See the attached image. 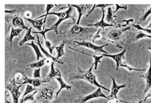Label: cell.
I'll use <instances>...</instances> for the list:
<instances>
[{"label":"cell","mask_w":151,"mask_h":103,"mask_svg":"<svg viewBox=\"0 0 151 103\" xmlns=\"http://www.w3.org/2000/svg\"><path fill=\"white\" fill-rule=\"evenodd\" d=\"M68 6H69V9H68L67 11H63V12H60V13L59 12H58V13H57V12H49V13L45 14L42 15V16H40L38 19H38L39 18H43V17H47L48 15H55V16H58V20L57 21V23H55L54 25L52 26V28L54 29V30L55 31V34H58V26L60 25V24L61 23L63 20H65V19H71L73 21V23H75V18H73V16H72L71 14H70V13H71L73 11L71 5L68 4Z\"/></svg>","instance_id":"6da1fadb"},{"label":"cell","mask_w":151,"mask_h":103,"mask_svg":"<svg viewBox=\"0 0 151 103\" xmlns=\"http://www.w3.org/2000/svg\"><path fill=\"white\" fill-rule=\"evenodd\" d=\"M93 66L91 68H89V69L86 72L83 74H81V75H78V76H75V77H73V78L75 79H82V80H85L87 81V82H89L90 84H93L94 86H96V87H97L98 88H101V89L103 88V89L107 90V91L109 92L110 90H109V88H105L103 86H101L99 84L98 82H97V81L96 80V75L93 74V73H92V68H93Z\"/></svg>","instance_id":"7a4b0ae2"},{"label":"cell","mask_w":151,"mask_h":103,"mask_svg":"<svg viewBox=\"0 0 151 103\" xmlns=\"http://www.w3.org/2000/svg\"><path fill=\"white\" fill-rule=\"evenodd\" d=\"M126 50L124 49V50L122 51V52L118 54L115 55H109V54H104V56H106V57H109L113 58L114 60L116 61V71L118 70V68L120 66H122V67L126 68V69H128L129 71H145V69H136V68H134L130 67V66H128L126 64L123 63L122 61L124 59V54H125Z\"/></svg>","instance_id":"3957f363"},{"label":"cell","mask_w":151,"mask_h":103,"mask_svg":"<svg viewBox=\"0 0 151 103\" xmlns=\"http://www.w3.org/2000/svg\"><path fill=\"white\" fill-rule=\"evenodd\" d=\"M22 85L17 86L16 79L14 78L13 80L11 81L10 84H6V88L8 90L10 91L11 94L12 96V99H13V103H19L18 100L19 98V96L21 94V92L19 91V88L21 87Z\"/></svg>","instance_id":"277c9868"},{"label":"cell","mask_w":151,"mask_h":103,"mask_svg":"<svg viewBox=\"0 0 151 103\" xmlns=\"http://www.w3.org/2000/svg\"><path fill=\"white\" fill-rule=\"evenodd\" d=\"M111 80H112V88H111V90L110 91V94H109L108 97V100H118V101H120L121 102H124V103H130L126 101H124V100H119L118 98L117 97V94L119 90H120L121 88H125L126 87V84H124L123 85H118L116 84V80L113 77H111Z\"/></svg>","instance_id":"5b68a950"},{"label":"cell","mask_w":151,"mask_h":103,"mask_svg":"<svg viewBox=\"0 0 151 103\" xmlns=\"http://www.w3.org/2000/svg\"><path fill=\"white\" fill-rule=\"evenodd\" d=\"M73 43L77 44L78 46H85V47H87V48H90V49H92V50H93L95 51H96V52H101V53H104V54H108V52L104 50V48L105 47V46H107L109 45L108 44H104V45H103V46H96V45H95V44H93V43L89 42V41H86L84 40L82 41H75Z\"/></svg>","instance_id":"8992f818"},{"label":"cell","mask_w":151,"mask_h":103,"mask_svg":"<svg viewBox=\"0 0 151 103\" xmlns=\"http://www.w3.org/2000/svg\"><path fill=\"white\" fill-rule=\"evenodd\" d=\"M130 29V27H128V28H123L122 29H113V30L110 31L108 34V38L109 40V41H110L111 43H115L116 41H118L120 40L122 37L123 33L125 31H127L128 29Z\"/></svg>","instance_id":"52a82bcc"},{"label":"cell","mask_w":151,"mask_h":103,"mask_svg":"<svg viewBox=\"0 0 151 103\" xmlns=\"http://www.w3.org/2000/svg\"><path fill=\"white\" fill-rule=\"evenodd\" d=\"M104 98V99H108V97L105 95L103 92L101 91V88H98L96 90V91L92 92L91 94H90L87 96H85V97L81 98V99L79 100V101L80 103H85L88 100L93 99H97V98Z\"/></svg>","instance_id":"ba28073f"},{"label":"cell","mask_w":151,"mask_h":103,"mask_svg":"<svg viewBox=\"0 0 151 103\" xmlns=\"http://www.w3.org/2000/svg\"><path fill=\"white\" fill-rule=\"evenodd\" d=\"M45 82H48V81L42 80L38 79V78H34V79H32V78H29L26 77V76L24 75L23 82L17 83V84H19L20 85H22L24 84H28L32 85L34 87H40L42 83H45Z\"/></svg>","instance_id":"9c48e42d"},{"label":"cell","mask_w":151,"mask_h":103,"mask_svg":"<svg viewBox=\"0 0 151 103\" xmlns=\"http://www.w3.org/2000/svg\"><path fill=\"white\" fill-rule=\"evenodd\" d=\"M52 94H53V88L50 87H47L41 90L40 92V95H39V97H40V99H43L45 101L47 102L52 99Z\"/></svg>","instance_id":"30bf717a"},{"label":"cell","mask_w":151,"mask_h":103,"mask_svg":"<svg viewBox=\"0 0 151 103\" xmlns=\"http://www.w3.org/2000/svg\"><path fill=\"white\" fill-rule=\"evenodd\" d=\"M140 77L144 78L146 80V88L145 90V92L147 93L151 88V58L150 59V67L147 72L145 74L140 76Z\"/></svg>","instance_id":"8fae6325"},{"label":"cell","mask_w":151,"mask_h":103,"mask_svg":"<svg viewBox=\"0 0 151 103\" xmlns=\"http://www.w3.org/2000/svg\"><path fill=\"white\" fill-rule=\"evenodd\" d=\"M88 29H89V28H82V27H79V26L75 25L71 29H70L69 34V36H81L83 34L86 32Z\"/></svg>","instance_id":"7c38bea8"},{"label":"cell","mask_w":151,"mask_h":103,"mask_svg":"<svg viewBox=\"0 0 151 103\" xmlns=\"http://www.w3.org/2000/svg\"><path fill=\"white\" fill-rule=\"evenodd\" d=\"M51 30H54V29H53L52 27H51L50 28H48V29H44L43 31H33V34H40L41 35H42L44 38H45V46H47V48L50 51V54L51 55H52V44L49 41L47 40V38H46V36H45V34L47 32V31H49Z\"/></svg>","instance_id":"4fadbf2b"},{"label":"cell","mask_w":151,"mask_h":103,"mask_svg":"<svg viewBox=\"0 0 151 103\" xmlns=\"http://www.w3.org/2000/svg\"><path fill=\"white\" fill-rule=\"evenodd\" d=\"M102 12H103V16H102L101 19L100 21L96 22L93 24H87V26H95L96 28H101V29H104L106 27H113L114 25L113 24H110L108 23H106L104 21V18H105V11L104 9L102 10Z\"/></svg>","instance_id":"5bb4252c"},{"label":"cell","mask_w":151,"mask_h":103,"mask_svg":"<svg viewBox=\"0 0 151 103\" xmlns=\"http://www.w3.org/2000/svg\"><path fill=\"white\" fill-rule=\"evenodd\" d=\"M71 6L75 7V8L77 9L78 12H79V17H78V20L77 21V25L78 26L80 24V20H81V16L84 14L86 11V9L88 8L89 5H71Z\"/></svg>","instance_id":"9a60e30c"},{"label":"cell","mask_w":151,"mask_h":103,"mask_svg":"<svg viewBox=\"0 0 151 103\" xmlns=\"http://www.w3.org/2000/svg\"><path fill=\"white\" fill-rule=\"evenodd\" d=\"M69 49H70V50H73L76 51H78V52H79V53L83 54H85V55H87V56H91V57H93V58H94V60H95V61H94V63L93 64V65L94 66V68H95V70H97V65H98V64L101 62V58H103L104 56V54L101 55V56H95V55L89 54L85 53V52H84V51H79V50H75V49H74V48H70V46H69Z\"/></svg>","instance_id":"2e32d148"},{"label":"cell","mask_w":151,"mask_h":103,"mask_svg":"<svg viewBox=\"0 0 151 103\" xmlns=\"http://www.w3.org/2000/svg\"><path fill=\"white\" fill-rule=\"evenodd\" d=\"M65 44V41H63V42L60 44V46H52V48H55L57 51V57H56V62L61 64H63V63L61 62H59V61H58V59H59L60 57H62V56L65 55V53L64 51Z\"/></svg>","instance_id":"e0dca14e"},{"label":"cell","mask_w":151,"mask_h":103,"mask_svg":"<svg viewBox=\"0 0 151 103\" xmlns=\"http://www.w3.org/2000/svg\"><path fill=\"white\" fill-rule=\"evenodd\" d=\"M56 79H57L58 81V82H59V84H60L59 90H58V92H57V94H56V99H57L58 94H59L60 92L61 91V90L63 89V88H65V89H67V90H71L72 87H70V86H69V85H67L66 83H65L64 81H63L61 76H60V77H59L56 78Z\"/></svg>","instance_id":"ac0fdd59"},{"label":"cell","mask_w":151,"mask_h":103,"mask_svg":"<svg viewBox=\"0 0 151 103\" xmlns=\"http://www.w3.org/2000/svg\"><path fill=\"white\" fill-rule=\"evenodd\" d=\"M25 19L29 22L32 23L33 26L36 29H38L39 31H41V29H42V26H44L43 18L40 19V20H38V19H32L27 18H25Z\"/></svg>","instance_id":"d6986e66"},{"label":"cell","mask_w":151,"mask_h":103,"mask_svg":"<svg viewBox=\"0 0 151 103\" xmlns=\"http://www.w3.org/2000/svg\"><path fill=\"white\" fill-rule=\"evenodd\" d=\"M12 23H13L14 26H18L19 28L26 29V30L27 31L29 29V28H28V27H26L25 26V24H24L23 19L21 18H19V17H15V18H14L13 19H12Z\"/></svg>","instance_id":"ffe728a7"},{"label":"cell","mask_w":151,"mask_h":103,"mask_svg":"<svg viewBox=\"0 0 151 103\" xmlns=\"http://www.w3.org/2000/svg\"><path fill=\"white\" fill-rule=\"evenodd\" d=\"M32 29V28H29V29L27 31V32H26V35L24 36V38L20 41H19V46H22L24 44L27 42V41H29V40H32L33 41V40H35V37L32 36V34H31Z\"/></svg>","instance_id":"44dd1931"},{"label":"cell","mask_w":151,"mask_h":103,"mask_svg":"<svg viewBox=\"0 0 151 103\" xmlns=\"http://www.w3.org/2000/svg\"><path fill=\"white\" fill-rule=\"evenodd\" d=\"M54 64H55V62L53 61V62H51V64H50V71L49 74H48V77H49V78L55 77H59L61 76V74H60V71L58 69L55 68Z\"/></svg>","instance_id":"7402d4cb"},{"label":"cell","mask_w":151,"mask_h":103,"mask_svg":"<svg viewBox=\"0 0 151 103\" xmlns=\"http://www.w3.org/2000/svg\"><path fill=\"white\" fill-rule=\"evenodd\" d=\"M46 61H47V58H44L42 60H39L38 62H36L35 63H32L30 64H28L27 66L28 68L26 69H29V68H40L41 67H42L43 66H45Z\"/></svg>","instance_id":"603a6c76"},{"label":"cell","mask_w":151,"mask_h":103,"mask_svg":"<svg viewBox=\"0 0 151 103\" xmlns=\"http://www.w3.org/2000/svg\"><path fill=\"white\" fill-rule=\"evenodd\" d=\"M27 45L32 46L34 50H35V53L36 54V60L38 61L40 58H43V56L42 55V54H41L40 51V48H39L35 43H34L33 41H32L31 43H28Z\"/></svg>","instance_id":"cb8c5ba5"},{"label":"cell","mask_w":151,"mask_h":103,"mask_svg":"<svg viewBox=\"0 0 151 103\" xmlns=\"http://www.w3.org/2000/svg\"><path fill=\"white\" fill-rule=\"evenodd\" d=\"M23 29L22 28H11V33H10V36H9V42H10V44L12 45V41H13V38L14 37L18 36L19 35V34L22 32Z\"/></svg>","instance_id":"d4e9b609"},{"label":"cell","mask_w":151,"mask_h":103,"mask_svg":"<svg viewBox=\"0 0 151 103\" xmlns=\"http://www.w3.org/2000/svg\"><path fill=\"white\" fill-rule=\"evenodd\" d=\"M36 38H37V41H38V44L39 48H40V49L41 50H42V52L44 53V54H45L46 56H47V58H51L53 61H54V62H56V58L53 57V56H52V55H51L50 54H49L48 52H47V51H46V50H45V49H44V48H42V44H41V42H40V38H39V36H38V34H36Z\"/></svg>","instance_id":"484cf974"},{"label":"cell","mask_w":151,"mask_h":103,"mask_svg":"<svg viewBox=\"0 0 151 103\" xmlns=\"http://www.w3.org/2000/svg\"><path fill=\"white\" fill-rule=\"evenodd\" d=\"M38 91L36 90V91H35V92L33 93V94H29V95H26L25 97L22 98V99H21L20 100V102L19 103H24V102L27 101V100H31V101H33L34 100H35V95L36 94V92H37Z\"/></svg>","instance_id":"4316f807"},{"label":"cell","mask_w":151,"mask_h":103,"mask_svg":"<svg viewBox=\"0 0 151 103\" xmlns=\"http://www.w3.org/2000/svg\"><path fill=\"white\" fill-rule=\"evenodd\" d=\"M36 88L35 87H33L32 85L31 84H27V86H26V89L25 90V92H24V95L22 96V98L25 97L26 95H27L28 94H30V92H33V91H36Z\"/></svg>","instance_id":"83f0119b"},{"label":"cell","mask_w":151,"mask_h":103,"mask_svg":"<svg viewBox=\"0 0 151 103\" xmlns=\"http://www.w3.org/2000/svg\"><path fill=\"white\" fill-rule=\"evenodd\" d=\"M106 19L108 22H113V12L110 7H109L108 9V14H107Z\"/></svg>","instance_id":"f1b7e54d"},{"label":"cell","mask_w":151,"mask_h":103,"mask_svg":"<svg viewBox=\"0 0 151 103\" xmlns=\"http://www.w3.org/2000/svg\"><path fill=\"white\" fill-rule=\"evenodd\" d=\"M145 37H147V38H151V36L150 35H148V34H146L145 33L142 32V31H140V33H138L137 35H136L135 41L139 40V39H142L143 38H145Z\"/></svg>","instance_id":"f546056e"},{"label":"cell","mask_w":151,"mask_h":103,"mask_svg":"<svg viewBox=\"0 0 151 103\" xmlns=\"http://www.w3.org/2000/svg\"><path fill=\"white\" fill-rule=\"evenodd\" d=\"M135 28L138 29H140V30H142V31H145L146 32H147L148 34H151V29H147V28H143L141 27L140 25H135V24H133L132 25Z\"/></svg>","instance_id":"4dcf8cb0"},{"label":"cell","mask_w":151,"mask_h":103,"mask_svg":"<svg viewBox=\"0 0 151 103\" xmlns=\"http://www.w3.org/2000/svg\"><path fill=\"white\" fill-rule=\"evenodd\" d=\"M34 78H40V68H36L33 73Z\"/></svg>","instance_id":"1f68e13d"},{"label":"cell","mask_w":151,"mask_h":103,"mask_svg":"<svg viewBox=\"0 0 151 103\" xmlns=\"http://www.w3.org/2000/svg\"><path fill=\"white\" fill-rule=\"evenodd\" d=\"M134 21V19H127V20H122V21L125 22V24L124 25H118V27L119 28H124V27L126 26L127 25H128V24H130V22H132Z\"/></svg>","instance_id":"d6a6232c"},{"label":"cell","mask_w":151,"mask_h":103,"mask_svg":"<svg viewBox=\"0 0 151 103\" xmlns=\"http://www.w3.org/2000/svg\"><path fill=\"white\" fill-rule=\"evenodd\" d=\"M151 14V7H150V8L148 9V10L146 12V14L144 15V16L142 17V19H141V21H145V20H146V19H147V17L149 16V15Z\"/></svg>","instance_id":"836d02e7"},{"label":"cell","mask_w":151,"mask_h":103,"mask_svg":"<svg viewBox=\"0 0 151 103\" xmlns=\"http://www.w3.org/2000/svg\"><path fill=\"white\" fill-rule=\"evenodd\" d=\"M115 6H116V9L115 10V11H114V14H116V12L118 11L120 9H127V6H119V5H118V4H115Z\"/></svg>","instance_id":"e575fe53"},{"label":"cell","mask_w":151,"mask_h":103,"mask_svg":"<svg viewBox=\"0 0 151 103\" xmlns=\"http://www.w3.org/2000/svg\"><path fill=\"white\" fill-rule=\"evenodd\" d=\"M151 97V90H150V92L148 93V94H147V95L146 96V97H145V100H147V99H148V98H149V97Z\"/></svg>","instance_id":"d590c367"},{"label":"cell","mask_w":151,"mask_h":103,"mask_svg":"<svg viewBox=\"0 0 151 103\" xmlns=\"http://www.w3.org/2000/svg\"><path fill=\"white\" fill-rule=\"evenodd\" d=\"M16 10H12V11H8V10H5V12L6 13H14V12H16Z\"/></svg>","instance_id":"8d00e7d4"},{"label":"cell","mask_w":151,"mask_h":103,"mask_svg":"<svg viewBox=\"0 0 151 103\" xmlns=\"http://www.w3.org/2000/svg\"><path fill=\"white\" fill-rule=\"evenodd\" d=\"M147 29H151V22L149 24V25H148L147 27Z\"/></svg>","instance_id":"74e56055"},{"label":"cell","mask_w":151,"mask_h":103,"mask_svg":"<svg viewBox=\"0 0 151 103\" xmlns=\"http://www.w3.org/2000/svg\"><path fill=\"white\" fill-rule=\"evenodd\" d=\"M6 103H11L10 102H9L8 100H6Z\"/></svg>","instance_id":"f35d334b"},{"label":"cell","mask_w":151,"mask_h":103,"mask_svg":"<svg viewBox=\"0 0 151 103\" xmlns=\"http://www.w3.org/2000/svg\"><path fill=\"white\" fill-rule=\"evenodd\" d=\"M147 49H148V50H150L151 51V47H148Z\"/></svg>","instance_id":"ab89813d"},{"label":"cell","mask_w":151,"mask_h":103,"mask_svg":"<svg viewBox=\"0 0 151 103\" xmlns=\"http://www.w3.org/2000/svg\"><path fill=\"white\" fill-rule=\"evenodd\" d=\"M141 102H142V100H140V102H138V103H141ZM133 103H135V102H133Z\"/></svg>","instance_id":"60d3db41"}]
</instances>
